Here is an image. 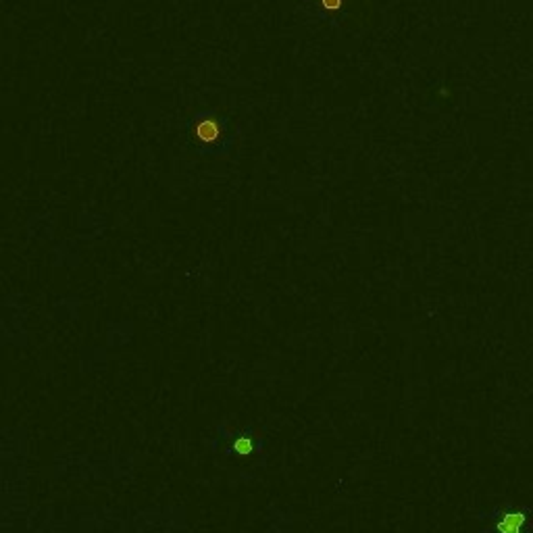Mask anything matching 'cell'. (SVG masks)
<instances>
[{
    "label": "cell",
    "instance_id": "obj_1",
    "mask_svg": "<svg viewBox=\"0 0 533 533\" xmlns=\"http://www.w3.org/2000/svg\"><path fill=\"white\" fill-rule=\"evenodd\" d=\"M525 525L523 515H506L502 521L498 523V529L502 533H521V527Z\"/></svg>",
    "mask_w": 533,
    "mask_h": 533
},
{
    "label": "cell",
    "instance_id": "obj_2",
    "mask_svg": "<svg viewBox=\"0 0 533 533\" xmlns=\"http://www.w3.org/2000/svg\"><path fill=\"white\" fill-rule=\"evenodd\" d=\"M344 3H346V0H321V5L329 11H339L344 7Z\"/></svg>",
    "mask_w": 533,
    "mask_h": 533
},
{
    "label": "cell",
    "instance_id": "obj_3",
    "mask_svg": "<svg viewBox=\"0 0 533 533\" xmlns=\"http://www.w3.org/2000/svg\"><path fill=\"white\" fill-rule=\"evenodd\" d=\"M236 448H238L240 454H248L250 450H252V442H250V440H238V442H236Z\"/></svg>",
    "mask_w": 533,
    "mask_h": 533
}]
</instances>
